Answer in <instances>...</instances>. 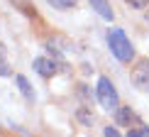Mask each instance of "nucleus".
Listing matches in <instances>:
<instances>
[{"instance_id":"nucleus-1","label":"nucleus","mask_w":149,"mask_h":137,"mask_svg":"<svg viewBox=\"0 0 149 137\" xmlns=\"http://www.w3.org/2000/svg\"><path fill=\"white\" fill-rule=\"evenodd\" d=\"M108 44H110V52L115 54L120 61H132V57H134V47H132V42L127 39V34L122 32L120 27H113L108 32Z\"/></svg>"},{"instance_id":"nucleus-2","label":"nucleus","mask_w":149,"mask_h":137,"mask_svg":"<svg viewBox=\"0 0 149 137\" xmlns=\"http://www.w3.org/2000/svg\"><path fill=\"white\" fill-rule=\"evenodd\" d=\"M95 93H98V101H100V105L105 110H117V91L113 88L110 78H105V76L98 78Z\"/></svg>"},{"instance_id":"nucleus-3","label":"nucleus","mask_w":149,"mask_h":137,"mask_svg":"<svg viewBox=\"0 0 149 137\" xmlns=\"http://www.w3.org/2000/svg\"><path fill=\"white\" fill-rule=\"evenodd\" d=\"M32 66H34V71L42 73L44 78H52L54 73H56V64H54L52 59H47V57H37Z\"/></svg>"},{"instance_id":"nucleus-4","label":"nucleus","mask_w":149,"mask_h":137,"mask_svg":"<svg viewBox=\"0 0 149 137\" xmlns=\"http://www.w3.org/2000/svg\"><path fill=\"white\" fill-rule=\"evenodd\" d=\"M88 3L93 5V10H95L98 12V15H100L103 17V20H108V22H113V8H110V3H108V0H88Z\"/></svg>"},{"instance_id":"nucleus-5","label":"nucleus","mask_w":149,"mask_h":137,"mask_svg":"<svg viewBox=\"0 0 149 137\" xmlns=\"http://www.w3.org/2000/svg\"><path fill=\"white\" fill-rule=\"evenodd\" d=\"M115 120H117V125H132V122H134L132 108H127V105H117V110H115Z\"/></svg>"},{"instance_id":"nucleus-6","label":"nucleus","mask_w":149,"mask_h":137,"mask_svg":"<svg viewBox=\"0 0 149 137\" xmlns=\"http://www.w3.org/2000/svg\"><path fill=\"white\" fill-rule=\"evenodd\" d=\"M15 83H17L20 93L27 98V101H34V93H32V88H29V81L24 78V76H15Z\"/></svg>"},{"instance_id":"nucleus-7","label":"nucleus","mask_w":149,"mask_h":137,"mask_svg":"<svg viewBox=\"0 0 149 137\" xmlns=\"http://www.w3.org/2000/svg\"><path fill=\"white\" fill-rule=\"evenodd\" d=\"M52 8H56V10H71V8H76V0H47Z\"/></svg>"},{"instance_id":"nucleus-8","label":"nucleus","mask_w":149,"mask_h":137,"mask_svg":"<svg viewBox=\"0 0 149 137\" xmlns=\"http://www.w3.org/2000/svg\"><path fill=\"white\" fill-rule=\"evenodd\" d=\"M134 81H137L142 88L149 91V76H147V71H137V73H134Z\"/></svg>"},{"instance_id":"nucleus-9","label":"nucleus","mask_w":149,"mask_h":137,"mask_svg":"<svg viewBox=\"0 0 149 137\" xmlns=\"http://www.w3.org/2000/svg\"><path fill=\"white\" fill-rule=\"evenodd\" d=\"M127 137H149V127H144V125H139V127H132Z\"/></svg>"},{"instance_id":"nucleus-10","label":"nucleus","mask_w":149,"mask_h":137,"mask_svg":"<svg viewBox=\"0 0 149 137\" xmlns=\"http://www.w3.org/2000/svg\"><path fill=\"white\" fill-rule=\"evenodd\" d=\"M78 120L83 122V125H93V117L86 113V110H78Z\"/></svg>"},{"instance_id":"nucleus-11","label":"nucleus","mask_w":149,"mask_h":137,"mask_svg":"<svg viewBox=\"0 0 149 137\" xmlns=\"http://www.w3.org/2000/svg\"><path fill=\"white\" fill-rule=\"evenodd\" d=\"M0 76H10V66H8V61L3 59V54H0Z\"/></svg>"},{"instance_id":"nucleus-12","label":"nucleus","mask_w":149,"mask_h":137,"mask_svg":"<svg viewBox=\"0 0 149 137\" xmlns=\"http://www.w3.org/2000/svg\"><path fill=\"white\" fill-rule=\"evenodd\" d=\"M127 5H132V8H137V10H142V8H147V0H125Z\"/></svg>"},{"instance_id":"nucleus-13","label":"nucleus","mask_w":149,"mask_h":137,"mask_svg":"<svg viewBox=\"0 0 149 137\" xmlns=\"http://www.w3.org/2000/svg\"><path fill=\"white\" fill-rule=\"evenodd\" d=\"M103 135H105V137H122L115 127H105V130H103Z\"/></svg>"},{"instance_id":"nucleus-14","label":"nucleus","mask_w":149,"mask_h":137,"mask_svg":"<svg viewBox=\"0 0 149 137\" xmlns=\"http://www.w3.org/2000/svg\"><path fill=\"white\" fill-rule=\"evenodd\" d=\"M147 64H149V61H147Z\"/></svg>"}]
</instances>
